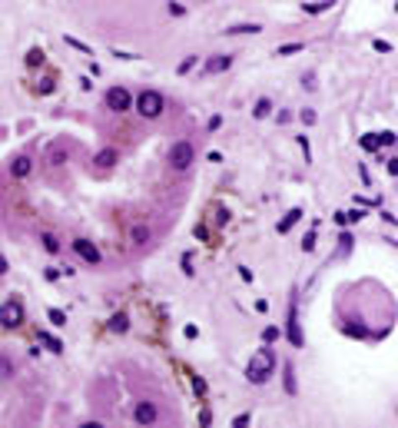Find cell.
Listing matches in <instances>:
<instances>
[{
  "instance_id": "7c38bea8",
  "label": "cell",
  "mask_w": 398,
  "mask_h": 428,
  "mask_svg": "<svg viewBox=\"0 0 398 428\" xmlns=\"http://www.w3.org/2000/svg\"><path fill=\"white\" fill-rule=\"evenodd\" d=\"M150 226H146V222H136V226H133V229H130V242H133V246H146V242H150Z\"/></svg>"
},
{
  "instance_id": "ab89813d",
  "label": "cell",
  "mask_w": 398,
  "mask_h": 428,
  "mask_svg": "<svg viewBox=\"0 0 398 428\" xmlns=\"http://www.w3.org/2000/svg\"><path fill=\"white\" fill-rule=\"evenodd\" d=\"M40 93H53V80H40Z\"/></svg>"
},
{
  "instance_id": "74e56055",
  "label": "cell",
  "mask_w": 398,
  "mask_h": 428,
  "mask_svg": "<svg viewBox=\"0 0 398 428\" xmlns=\"http://www.w3.org/2000/svg\"><path fill=\"white\" fill-rule=\"evenodd\" d=\"M169 14H173V17H183V14H186V7H183V3H169Z\"/></svg>"
},
{
  "instance_id": "836d02e7",
  "label": "cell",
  "mask_w": 398,
  "mask_h": 428,
  "mask_svg": "<svg viewBox=\"0 0 398 428\" xmlns=\"http://www.w3.org/2000/svg\"><path fill=\"white\" fill-rule=\"evenodd\" d=\"M371 47H375L378 54H392V43H388V40H375V43H371Z\"/></svg>"
},
{
  "instance_id": "d6a6232c",
  "label": "cell",
  "mask_w": 398,
  "mask_h": 428,
  "mask_svg": "<svg viewBox=\"0 0 398 428\" xmlns=\"http://www.w3.org/2000/svg\"><path fill=\"white\" fill-rule=\"evenodd\" d=\"M299 146H302V153H305V163H312V150H309V136H299Z\"/></svg>"
},
{
  "instance_id": "277c9868",
  "label": "cell",
  "mask_w": 398,
  "mask_h": 428,
  "mask_svg": "<svg viewBox=\"0 0 398 428\" xmlns=\"http://www.w3.org/2000/svg\"><path fill=\"white\" fill-rule=\"evenodd\" d=\"M0 325H3V329L24 325V302H20V299H7V302L0 305Z\"/></svg>"
},
{
  "instance_id": "8fae6325",
  "label": "cell",
  "mask_w": 398,
  "mask_h": 428,
  "mask_svg": "<svg viewBox=\"0 0 398 428\" xmlns=\"http://www.w3.org/2000/svg\"><path fill=\"white\" fill-rule=\"evenodd\" d=\"M93 163H96V166H103V169H110V166H116V163H120V150L106 146V150H100V153L93 156Z\"/></svg>"
},
{
  "instance_id": "4dcf8cb0",
  "label": "cell",
  "mask_w": 398,
  "mask_h": 428,
  "mask_svg": "<svg viewBox=\"0 0 398 428\" xmlns=\"http://www.w3.org/2000/svg\"><path fill=\"white\" fill-rule=\"evenodd\" d=\"M249 425H252V418H249L246 412H242V415H236V418H233V428H249Z\"/></svg>"
},
{
  "instance_id": "ba28073f",
  "label": "cell",
  "mask_w": 398,
  "mask_h": 428,
  "mask_svg": "<svg viewBox=\"0 0 398 428\" xmlns=\"http://www.w3.org/2000/svg\"><path fill=\"white\" fill-rule=\"evenodd\" d=\"M233 67V56L229 54H216V56H209L206 63H203V73H222V70H229Z\"/></svg>"
},
{
  "instance_id": "ffe728a7",
  "label": "cell",
  "mask_w": 398,
  "mask_h": 428,
  "mask_svg": "<svg viewBox=\"0 0 398 428\" xmlns=\"http://www.w3.org/2000/svg\"><path fill=\"white\" fill-rule=\"evenodd\" d=\"M43 60H47V54H43L40 47H33V50H30V54H27V67H40Z\"/></svg>"
},
{
  "instance_id": "3957f363",
  "label": "cell",
  "mask_w": 398,
  "mask_h": 428,
  "mask_svg": "<svg viewBox=\"0 0 398 428\" xmlns=\"http://www.w3.org/2000/svg\"><path fill=\"white\" fill-rule=\"evenodd\" d=\"M192 160H196V150H192L189 139H179V143L169 146V166H173L176 173H186L192 166Z\"/></svg>"
},
{
  "instance_id": "f35d334b",
  "label": "cell",
  "mask_w": 398,
  "mask_h": 428,
  "mask_svg": "<svg viewBox=\"0 0 398 428\" xmlns=\"http://www.w3.org/2000/svg\"><path fill=\"white\" fill-rule=\"evenodd\" d=\"M50 160H53V163H63V160H67V153H63V150H53V153H50Z\"/></svg>"
},
{
  "instance_id": "b9f144b4",
  "label": "cell",
  "mask_w": 398,
  "mask_h": 428,
  "mask_svg": "<svg viewBox=\"0 0 398 428\" xmlns=\"http://www.w3.org/2000/svg\"><path fill=\"white\" fill-rule=\"evenodd\" d=\"M196 239H209V229H206V226H196Z\"/></svg>"
},
{
  "instance_id": "44dd1931",
  "label": "cell",
  "mask_w": 398,
  "mask_h": 428,
  "mask_svg": "<svg viewBox=\"0 0 398 428\" xmlns=\"http://www.w3.org/2000/svg\"><path fill=\"white\" fill-rule=\"evenodd\" d=\"M286 392H289V395L299 392V385H295V369H292V365H286Z\"/></svg>"
},
{
  "instance_id": "ac0fdd59",
  "label": "cell",
  "mask_w": 398,
  "mask_h": 428,
  "mask_svg": "<svg viewBox=\"0 0 398 428\" xmlns=\"http://www.w3.org/2000/svg\"><path fill=\"white\" fill-rule=\"evenodd\" d=\"M40 342H43L47 348H50V352H56V355L63 352V342H60L56 335H50V332H40Z\"/></svg>"
},
{
  "instance_id": "52a82bcc",
  "label": "cell",
  "mask_w": 398,
  "mask_h": 428,
  "mask_svg": "<svg viewBox=\"0 0 398 428\" xmlns=\"http://www.w3.org/2000/svg\"><path fill=\"white\" fill-rule=\"evenodd\" d=\"M70 246H73V252L80 256L83 263H90V266H96L100 259H103V256H100V249H96L93 242H90V239H73Z\"/></svg>"
},
{
  "instance_id": "7bdbcfd3",
  "label": "cell",
  "mask_w": 398,
  "mask_h": 428,
  "mask_svg": "<svg viewBox=\"0 0 398 428\" xmlns=\"http://www.w3.org/2000/svg\"><path fill=\"white\" fill-rule=\"evenodd\" d=\"M7 269H10V266H7V259H3V252H0V276H3Z\"/></svg>"
},
{
  "instance_id": "e575fe53",
  "label": "cell",
  "mask_w": 398,
  "mask_h": 428,
  "mask_svg": "<svg viewBox=\"0 0 398 428\" xmlns=\"http://www.w3.org/2000/svg\"><path fill=\"white\" fill-rule=\"evenodd\" d=\"M302 249H305V252H312V249H316V233H309L302 239Z\"/></svg>"
},
{
  "instance_id": "5b68a950",
  "label": "cell",
  "mask_w": 398,
  "mask_h": 428,
  "mask_svg": "<svg viewBox=\"0 0 398 428\" xmlns=\"http://www.w3.org/2000/svg\"><path fill=\"white\" fill-rule=\"evenodd\" d=\"M106 110H113V113L133 110V97H130L126 86H110V90H106Z\"/></svg>"
},
{
  "instance_id": "30bf717a",
  "label": "cell",
  "mask_w": 398,
  "mask_h": 428,
  "mask_svg": "<svg viewBox=\"0 0 398 428\" xmlns=\"http://www.w3.org/2000/svg\"><path fill=\"white\" fill-rule=\"evenodd\" d=\"M30 173H33V160L30 156H17L14 163H10V176L14 180H27Z\"/></svg>"
},
{
  "instance_id": "9c48e42d",
  "label": "cell",
  "mask_w": 398,
  "mask_h": 428,
  "mask_svg": "<svg viewBox=\"0 0 398 428\" xmlns=\"http://www.w3.org/2000/svg\"><path fill=\"white\" fill-rule=\"evenodd\" d=\"M289 342L299 348L302 346V332H299V312H295V299H292V305H289Z\"/></svg>"
},
{
  "instance_id": "4fadbf2b",
  "label": "cell",
  "mask_w": 398,
  "mask_h": 428,
  "mask_svg": "<svg viewBox=\"0 0 398 428\" xmlns=\"http://www.w3.org/2000/svg\"><path fill=\"white\" fill-rule=\"evenodd\" d=\"M259 24H236V27H226L222 30V33H226V37H242V33H259Z\"/></svg>"
},
{
  "instance_id": "7a4b0ae2",
  "label": "cell",
  "mask_w": 398,
  "mask_h": 428,
  "mask_svg": "<svg viewBox=\"0 0 398 428\" xmlns=\"http://www.w3.org/2000/svg\"><path fill=\"white\" fill-rule=\"evenodd\" d=\"M163 110H166V100L159 90H143L136 97V113L143 120H156V116H163Z\"/></svg>"
},
{
  "instance_id": "5bb4252c",
  "label": "cell",
  "mask_w": 398,
  "mask_h": 428,
  "mask_svg": "<svg viewBox=\"0 0 398 428\" xmlns=\"http://www.w3.org/2000/svg\"><path fill=\"white\" fill-rule=\"evenodd\" d=\"M302 219V209L295 206V209H289L286 216H282V222H279V233H289V229H292V226H295V222Z\"/></svg>"
},
{
  "instance_id": "9a60e30c",
  "label": "cell",
  "mask_w": 398,
  "mask_h": 428,
  "mask_svg": "<svg viewBox=\"0 0 398 428\" xmlns=\"http://www.w3.org/2000/svg\"><path fill=\"white\" fill-rule=\"evenodd\" d=\"M110 332H116V335L130 332V316H126V312H116V316L110 319Z\"/></svg>"
},
{
  "instance_id": "7402d4cb",
  "label": "cell",
  "mask_w": 398,
  "mask_h": 428,
  "mask_svg": "<svg viewBox=\"0 0 398 428\" xmlns=\"http://www.w3.org/2000/svg\"><path fill=\"white\" fill-rule=\"evenodd\" d=\"M299 50H305V43H282L275 50V56H289V54H299Z\"/></svg>"
},
{
  "instance_id": "d4e9b609",
  "label": "cell",
  "mask_w": 398,
  "mask_h": 428,
  "mask_svg": "<svg viewBox=\"0 0 398 428\" xmlns=\"http://www.w3.org/2000/svg\"><path fill=\"white\" fill-rule=\"evenodd\" d=\"M279 335H282V332H279V325H265V329H262V342L269 346V342H275Z\"/></svg>"
},
{
  "instance_id": "6da1fadb",
  "label": "cell",
  "mask_w": 398,
  "mask_h": 428,
  "mask_svg": "<svg viewBox=\"0 0 398 428\" xmlns=\"http://www.w3.org/2000/svg\"><path fill=\"white\" fill-rule=\"evenodd\" d=\"M275 372V352L269 346H262L252 359H249V365H246V378L249 382H256V385H262L269 375Z\"/></svg>"
},
{
  "instance_id": "8d00e7d4",
  "label": "cell",
  "mask_w": 398,
  "mask_h": 428,
  "mask_svg": "<svg viewBox=\"0 0 398 428\" xmlns=\"http://www.w3.org/2000/svg\"><path fill=\"white\" fill-rule=\"evenodd\" d=\"M113 56H120V60H139V54H126V50H113Z\"/></svg>"
},
{
  "instance_id": "83f0119b",
  "label": "cell",
  "mask_w": 398,
  "mask_h": 428,
  "mask_svg": "<svg viewBox=\"0 0 398 428\" xmlns=\"http://www.w3.org/2000/svg\"><path fill=\"white\" fill-rule=\"evenodd\" d=\"M375 139H378V146H392V143H395V133L385 130V133H375Z\"/></svg>"
},
{
  "instance_id": "2e32d148",
  "label": "cell",
  "mask_w": 398,
  "mask_h": 428,
  "mask_svg": "<svg viewBox=\"0 0 398 428\" xmlns=\"http://www.w3.org/2000/svg\"><path fill=\"white\" fill-rule=\"evenodd\" d=\"M40 242H43V249H47L50 256H56V252H60V239H56L53 233H40Z\"/></svg>"
},
{
  "instance_id": "4316f807",
  "label": "cell",
  "mask_w": 398,
  "mask_h": 428,
  "mask_svg": "<svg viewBox=\"0 0 398 428\" xmlns=\"http://www.w3.org/2000/svg\"><path fill=\"white\" fill-rule=\"evenodd\" d=\"M67 47H73V50H80V54H86V56L93 54V50H90V47H86L83 40H77V37H67Z\"/></svg>"
},
{
  "instance_id": "cb8c5ba5",
  "label": "cell",
  "mask_w": 398,
  "mask_h": 428,
  "mask_svg": "<svg viewBox=\"0 0 398 428\" xmlns=\"http://www.w3.org/2000/svg\"><path fill=\"white\" fill-rule=\"evenodd\" d=\"M10 375H14V359L0 355V378H10Z\"/></svg>"
},
{
  "instance_id": "8992f818",
  "label": "cell",
  "mask_w": 398,
  "mask_h": 428,
  "mask_svg": "<svg viewBox=\"0 0 398 428\" xmlns=\"http://www.w3.org/2000/svg\"><path fill=\"white\" fill-rule=\"evenodd\" d=\"M133 418H136L139 428H153L156 425V418H159V408H156V401H136V408H133Z\"/></svg>"
},
{
  "instance_id": "f546056e",
  "label": "cell",
  "mask_w": 398,
  "mask_h": 428,
  "mask_svg": "<svg viewBox=\"0 0 398 428\" xmlns=\"http://www.w3.org/2000/svg\"><path fill=\"white\" fill-rule=\"evenodd\" d=\"M362 150H378V139H375V133H369V136H362Z\"/></svg>"
},
{
  "instance_id": "603a6c76",
  "label": "cell",
  "mask_w": 398,
  "mask_h": 428,
  "mask_svg": "<svg viewBox=\"0 0 398 428\" xmlns=\"http://www.w3.org/2000/svg\"><path fill=\"white\" fill-rule=\"evenodd\" d=\"M47 319L53 322L56 329H60V325H67V312H63V309H50V312H47Z\"/></svg>"
},
{
  "instance_id": "1f68e13d",
  "label": "cell",
  "mask_w": 398,
  "mask_h": 428,
  "mask_svg": "<svg viewBox=\"0 0 398 428\" xmlns=\"http://www.w3.org/2000/svg\"><path fill=\"white\" fill-rule=\"evenodd\" d=\"M299 120H302L305 126H312V123H316V110H309V107H305V110L299 113Z\"/></svg>"
},
{
  "instance_id": "f1b7e54d",
  "label": "cell",
  "mask_w": 398,
  "mask_h": 428,
  "mask_svg": "<svg viewBox=\"0 0 398 428\" xmlns=\"http://www.w3.org/2000/svg\"><path fill=\"white\" fill-rule=\"evenodd\" d=\"M209 425H212V412L203 405V408H199V428H209Z\"/></svg>"
},
{
  "instance_id": "e0dca14e",
  "label": "cell",
  "mask_w": 398,
  "mask_h": 428,
  "mask_svg": "<svg viewBox=\"0 0 398 428\" xmlns=\"http://www.w3.org/2000/svg\"><path fill=\"white\" fill-rule=\"evenodd\" d=\"M269 113H272V100H256V107H252V116H256V120H262V116H269Z\"/></svg>"
},
{
  "instance_id": "d6986e66",
  "label": "cell",
  "mask_w": 398,
  "mask_h": 428,
  "mask_svg": "<svg viewBox=\"0 0 398 428\" xmlns=\"http://www.w3.org/2000/svg\"><path fill=\"white\" fill-rule=\"evenodd\" d=\"M332 3L335 0H318V3H302L305 14H325V10H332Z\"/></svg>"
},
{
  "instance_id": "60d3db41",
  "label": "cell",
  "mask_w": 398,
  "mask_h": 428,
  "mask_svg": "<svg viewBox=\"0 0 398 428\" xmlns=\"http://www.w3.org/2000/svg\"><path fill=\"white\" fill-rule=\"evenodd\" d=\"M183 335H186V339H196V335H199V329H196V325H186V329H183Z\"/></svg>"
},
{
  "instance_id": "484cf974",
  "label": "cell",
  "mask_w": 398,
  "mask_h": 428,
  "mask_svg": "<svg viewBox=\"0 0 398 428\" xmlns=\"http://www.w3.org/2000/svg\"><path fill=\"white\" fill-rule=\"evenodd\" d=\"M196 63H199V56H196V54H189V56H186V60H183V63L176 67V73H189V70L196 67Z\"/></svg>"
},
{
  "instance_id": "d590c367",
  "label": "cell",
  "mask_w": 398,
  "mask_h": 428,
  "mask_svg": "<svg viewBox=\"0 0 398 428\" xmlns=\"http://www.w3.org/2000/svg\"><path fill=\"white\" fill-rule=\"evenodd\" d=\"M192 388H196V392H199V395H206V382H203V378H199V375H192Z\"/></svg>"
},
{
  "instance_id": "ee69618b",
  "label": "cell",
  "mask_w": 398,
  "mask_h": 428,
  "mask_svg": "<svg viewBox=\"0 0 398 428\" xmlns=\"http://www.w3.org/2000/svg\"><path fill=\"white\" fill-rule=\"evenodd\" d=\"M80 428H103V422H83Z\"/></svg>"
}]
</instances>
